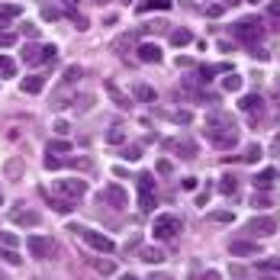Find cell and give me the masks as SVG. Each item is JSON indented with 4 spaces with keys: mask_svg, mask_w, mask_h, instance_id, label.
<instances>
[{
    "mask_svg": "<svg viewBox=\"0 0 280 280\" xmlns=\"http://www.w3.org/2000/svg\"><path fill=\"white\" fill-rule=\"evenodd\" d=\"M206 139H210L216 148H222V152H229V148H235L238 145V129H235V123H232V116L229 113H210L206 116Z\"/></svg>",
    "mask_w": 280,
    "mask_h": 280,
    "instance_id": "cell-1",
    "label": "cell"
},
{
    "mask_svg": "<svg viewBox=\"0 0 280 280\" xmlns=\"http://www.w3.org/2000/svg\"><path fill=\"white\" fill-rule=\"evenodd\" d=\"M232 35L238 42H245V45H258L261 35H264V26H261L258 16H245V20H238L232 26Z\"/></svg>",
    "mask_w": 280,
    "mask_h": 280,
    "instance_id": "cell-2",
    "label": "cell"
},
{
    "mask_svg": "<svg viewBox=\"0 0 280 280\" xmlns=\"http://www.w3.org/2000/svg\"><path fill=\"white\" fill-rule=\"evenodd\" d=\"M152 232H155V238H174L177 232H180V219L174 216V213H161V216H155V226H152Z\"/></svg>",
    "mask_w": 280,
    "mask_h": 280,
    "instance_id": "cell-3",
    "label": "cell"
},
{
    "mask_svg": "<svg viewBox=\"0 0 280 280\" xmlns=\"http://www.w3.org/2000/svg\"><path fill=\"white\" fill-rule=\"evenodd\" d=\"M26 248L35 261H48L55 254V241L48 235H26Z\"/></svg>",
    "mask_w": 280,
    "mask_h": 280,
    "instance_id": "cell-4",
    "label": "cell"
},
{
    "mask_svg": "<svg viewBox=\"0 0 280 280\" xmlns=\"http://www.w3.org/2000/svg\"><path fill=\"white\" fill-rule=\"evenodd\" d=\"M71 232H78L84 241H87V245L90 248H97V251H103V254H109V251H113L116 245H113V241H109L106 235H100V232H94V229H84V226H71Z\"/></svg>",
    "mask_w": 280,
    "mask_h": 280,
    "instance_id": "cell-5",
    "label": "cell"
},
{
    "mask_svg": "<svg viewBox=\"0 0 280 280\" xmlns=\"http://www.w3.org/2000/svg\"><path fill=\"white\" fill-rule=\"evenodd\" d=\"M238 109L248 116V123L254 126V123L264 116V100H261V94H245V97L238 100Z\"/></svg>",
    "mask_w": 280,
    "mask_h": 280,
    "instance_id": "cell-6",
    "label": "cell"
},
{
    "mask_svg": "<svg viewBox=\"0 0 280 280\" xmlns=\"http://www.w3.org/2000/svg\"><path fill=\"white\" fill-rule=\"evenodd\" d=\"M139 203L145 213H152V206H155V177L152 174H139Z\"/></svg>",
    "mask_w": 280,
    "mask_h": 280,
    "instance_id": "cell-7",
    "label": "cell"
},
{
    "mask_svg": "<svg viewBox=\"0 0 280 280\" xmlns=\"http://www.w3.org/2000/svg\"><path fill=\"white\" fill-rule=\"evenodd\" d=\"M248 232H251V235H261V238L274 235V232H277V219H274V216H254L251 222H248Z\"/></svg>",
    "mask_w": 280,
    "mask_h": 280,
    "instance_id": "cell-8",
    "label": "cell"
},
{
    "mask_svg": "<svg viewBox=\"0 0 280 280\" xmlns=\"http://www.w3.org/2000/svg\"><path fill=\"white\" fill-rule=\"evenodd\" d=\"M58 193H65V197H71V200H81L84 193H87V180H81V177L58 180Z\"/></svg>",
    "mask_w": 280,
    "mask_h": 280,
    "instance_id": "cell-9",
    "label": "cell"
},
{
    "mask_svg": "<svg viewBox=\"0 0 280 280\" xmlns=\"http://www.w3.org/2000/svg\"><path fill=\"white\" fill-rule=\"evenodd\" d=\"M229 254L232 258H254V254H261V245L258 241H229Z\"/></svg>",
    "mask_w": 280,
    "mask_h": 280,
    "instance_id": "cell-10",
    "label": "cell"
},
{
    "mask_svg": "<svg viewBox=\"0 0 280 280\" xmlns=\"http://www.w3.org/2000/svg\"><path fill=\"white\" fill-rule=\"evenodd\" d=\"M97 200H103V203H109V206H113V210H123V206H126V190L123 187H106L103 193H100V197H97Z\"/></svg>",
    "mask_w": 280,
    "mask_h": 280,
    "instance_id": "cell-11",
    "label": "cell"
},
{
    "mask_svg": "<svg viewBox=\"0 0 280 280\" xmlns=\"http://www.w3.org/2000/svg\"><path fill=\"white\" fill-rule=\"evenodd\" d=\"M42 197H45V203L52 206L55 213H71V210H74V203H78V200L65 197V193H62V197H55V193H48V190H42Z\"/></svg>",
    "mask_w": 280,
    "mask_h": 280,
    "instance_id": "cell-12",
    "label": "cell"
},
{
    "mask_svg": "<svg viewBox=\"0 0 280 280\" xmlns=\"http://www.w3.org/2000/svg\"><path fill=\"white\" fill-rule=\"evenodd\" d=\"M136 55H139V62H145V65H158V62H161V48H158L155 42H142L136 48Z\"/></svg>",
    "mask_w": 280,
    "mask_h": 280,
    "instance_id": "cell-13",
    "label": "cell"
},
{
    "mask_svg": "<svg viewBox=\"0 0 280 280\" xmlns=\"http://www.w3.org/2000/svg\"><path fill=\"white\" fill-rule=\"evenodd\" d=\"M10 219H13L16 226H29V229L42 222V216L35 213V210H13V213H10Z\"/></svg>",
    "mask_w": 280,
    "mask_h": 280,
    "instance_id": "cell-14",
    "label": "cell"
},
{
    "mask_svg": "<svg viewBox=\"0 0 280 280\" xmlns=\"http://www.w3.org/2000/svg\"><path fill=\"white\" fill-rule=\"evenodd\" d=\"M274 180H277V171H274V167H264V171L254 174V190H271Z\"/></svg>",
    "mask_w": 280,
    "mask_h": 280,
    "instance_id": "cell-15",
    "label": "cell"
},
{
    "mask_svg": "<svg viewBox=\"0 0 280 280\" xmlns=\"http://www.w3.org/2000/svg\"><path fill=\"white\" fill-rule=\"evenodd\" d=\"M23 13V7L20 4H0V29H7V23L10 20H16Z\"/></svg>",
    "mask_w": 280,
    "mask_h": 280,
    "instance_id": "cell-16",
    "label": "cell"
},
{
    "mask_svg": "<svg viewBox=\"0 0 280 280\" xmlns=\"http://www.w3.org/2000/svg\"><path fill=\"white\" fill-rule=\"evenodd\" d=\"M42 87H45V78H39V74H29V78L20 81V90L23 94H39Z\"/></svg>",
    "mask_w": 280,
    "mask_h": 280,
    "instance_id": "cell-17",
    "label": "cell"
},
{
    "mask_svg": "<svg viewBox=\"0 0 280 280\" xmlns=\"http://www.w3.org/2000/svg\"><path fill=\"white\" fill-rule=\"evenodd\" d=\"M132 97H136V100H142V103H155V100H158L155 87H148V84H136V87H132Z\"/></svg>",
    "mask_w": 280,
    "mask_h": 280,
    "instance_id": "cell-18",
    "label": "cell"
},
{
    "mask_svg": "<svg viewBox=\"0 0 280 280\" xmlns=\"http://www.w3.org/2000/svg\"><path fill=\"white\" fill-rule=\"evenodd\" d=\"M4 177L7 180H20L23 177V161H20V158H10V161L4 164Z\"/></svg>",
    "mask_w": 280,
    "mask_h": 280,
    "instance_id": "cell-19",
    "label": "cell"
},
{
    "mask_svg": "<svg viewBox=\"0 0 280 280\" xmlns=\"http://www.w3.org/2000/svg\"><path fill=\"white\" fill-rule=\"evenodd\" d=\"M106 94H109V97H113V103H116L119 109H126V106H129V97H126L123 90H119V87H116V84H113V81H106Z\"/></svg>",
    "mask_w": 280,
    "mask_h": 280,
    "instance_id": "cell-20",
    "label": "cell"
},
{
    "mask_svg": "<svg viewBox=\"0 0 280 280\" xmlns=\"http://www.w3.org/2000/svg\"><path fill=\"white\" fill-rule=\"evenodd\" d=\"M23 62H26V65H39L42 62V45H23Z\"/></svg>",
    "mask_w": 280,
    "mask_h": 280,
    "instance_id": "cell-21",
    "label": "cell"
},
{
    "mask_svg": "<svg viewBox=\"0 0 280 280\" xmlns=\"http://www.w3.org/2000/svg\"><path fill=\"white\" fill-rule=\"evenodd\" d=\"M174 0H145V4H139L136 10L139 13H148V10H171Z\"/></svg>",
    "mask_w": 280,
    "mask_h": 280,
    "instance_id": "cell-22",
    "label": "cell"
},
{
    "mask_svg": "<svg viewBox=\"0 0 280 280\" xmlns=\"http://www.w3.org/2000/svg\"><path fill=\"white\" fill-rule=\"evenodd\" d=\"M219 71H229V65H203V68H200V74H197V81L206 84L213 74H219Z\"/></svg>",
    "mask_w": 280,
    "mask_h": 280,
    "instance_id": "cell-23",
    "label": "cell"
},
{
    "mask_svg": "<svg viewBox=\"0 0 280 280\" xmlns=\"http://www.w3.org/2000/svg\"><path fill=\"white\" fill-rule=\"evenodd\" d=\"M142 261H145V264H161V261H164V251L148 245V248H142Z\"/></svg>",
    "mask_w": 280,
    "mask_h": 280,
    "instance_id": "cell-24",
    "label": "cell"
},
{
    "mask_svg": "<svg viewBox=\"0 0 280 280\" xmlns=\"http://www.w3.org/2000/svg\"><path fill=\"white\" fill-rule=\"evenodd\" d=\"M261 155H264V152H261V145H248V148L241 152L238 158H241L245 164H254V161H261Z\"/></svg>",
    "mask_w": 280,
    "mask_h": 280,
    "instance_id": "cell-25",
    "label": "cell"
},
{
    "mask_svg": "<svg viewBox=\"0 0 280 280\" xmlns=\"http://www.w3.org/2000/svg\"><path fill=\"white\" fill-rule=\"evenodd\" d=\"M129 48H132V32H129V35H119V39H113V52H116V55H126Z\"/></svg>",
    "mask_w": 280,
    "mask_h": 280,
    "instance_id": "cell-26",
    "label": "cell"
},
{
    "mask_svg": "<svg viewBox=\"0 0 280 280\" xmlns=\"http://www.w3.org/2000/svg\"><path fill=\"white\" fill-rule=\"evenodd\" d=\"M190 39H193V35H190L187 29H174V32H171V45H174V48H180V45H190Z\"/></svg>",
    "mask_w": 280,
    "mask_h": 280,
    "instance_id": "cell-27",
    "label": "cell"
},
{
    "mask_svg": "<svg viewBox=\"0 0 280 280\" xmlns=\"http://www.w3.org/2000/svg\"><path fill=\"white\" fill-rule=\"evenodd\" d=\"M13 74H16V65H13V58L0 55V78H13Z\"/></svg>",
    "mask_w": 280,
    "mask_h": 280,
    "instance_id": "cell-28",
    "label": "cell"
},
{
    "mask_svg": "<svg viewBox=\"0 0 280 280\" xmlns=\"http://www.w3.org/2000/svg\"><path fill=\"white\" fill-rule=\"evenodd\" d=\"M90 264H94L100 274H106V277H109V274H116V264H113V261H106V258H94Z\"/></svg>",
    "mask_w": 280,
    "mask_h": 280,
    "instance_id": "cell-29",
    "label": "cell"
},
{
    "mask_svg": "<svg viewBox=\"0 0 280 280\" xmlns=\"http://www.w3.org/2000/svg\"><path fill=\"white\" fill-rule=\"evenodd\" d=\"M81 74H84V68H81V65H68V68H65V78H62V81H65V84H74V81H78Z\"/></svg>",
    "mask_w": 280,
    "mask_h": 280,
    "instance_id": "cell-30",
    "label": "cell"
},
{
    "mask_svg": "<svg viewBox=\"0 0 280 280\" xmlns=\"http://www.w3.org/2000/svg\"><path fill=\"white\" fill-rule=\"evenodd\" d=\"M235 187H238V180L232 174H226L222 180H219V193H235Z\"/></svg>",
    "mask_w": 280,
    "mask_h": 280,
    "instance_id": "cell-31",
    "label": "cell"
},
{
    "mask_svg": "<svg viewBox=\"0 0 280 280\" xmlns=\"http://www.w3.org/2000/svg\"><path fill=\"white\" fill-rule=\"evenodd\" d=\"M123 158H126V161H139V158H142V145H123Z\"/></svg>",
    "mask_w": 280,
    "mask_h": 280,
    "instance_id": "cell-32",
    "label": "cell"
},
{
    "mask_svg": "<svg viewBox=\"0 0 280 280\" xmlns=\"http://www.w3.org/2000/svg\"><path fill=\"white\" fill-rule=\"evenodd\" d=\"M171 148L184 152V158H193V155H197V145H193V142H171Z\"/></svg>",
    "mask_w": 280,
    "mask_h": 280,
    "instance_id": "cell-33",
    "label": "cell"
},
{
    "mask_svg": "<svg viewBox=\"0 0 280 280\" xmlns=\"http://www.w3.org/2000/svg\"><path fill=\"white\" fill-rule=\"evenodd\" d=\"M0 258H4L7 264H23V258H20V254H16L13 248H10V245H4V248H0Z\"/></svg>",
    "mask_w": 280,
    "mask_h": 280,
    "instance_id": "cell-34",
    "label": "cell"
},
{
    "mask_svg": "<svg viewBox=\"0 0 280 280\" xmlns=\"http://www.w3.org/2000/svg\"><path fill=\"white\" fill-rule=\"evenodd\" d=\"M222 87H226L229 94H235V90L241 87V78H238V74H226V78H222Z\"/></svg>",
    "mask_w": 280,
    "mask_h": 280,
    "instance_id": "cell-35",
    "label": "cell"
},
{
    "mask_svg": "<svg viewBox=\"0 0 280 280\" xmlns=\"http://www.w3.org/2000/svg\"><path fill=\"white\" fill-rule=\"evenodd\" d=\"M164 116H167V119H171V123H180V126H187V123H190V119H193V116L187 113V109H177V113H164Z\"/></svg>",
    "mask_w": 280,
    "mask_h": 280,
    "instance_id": "cell-36",
    "label": "cell"
},
{
    "mask_svg": "<svg viewBox=\"0 0 280 280\" xmlns=\"http://www.w3.org/2000/svg\"><path fill=\"white\" fill-rule=\"evenodd\" d=\"M106 142H113V145H119V142H126V129H119V126H113L106 132Z\"/></svg>",
    "mask_w": 280,
    "mask_h": 280,
    "instance_id": "cell-37",
    "label": "cell"
},
{
    "mask_svg": "<svg viewBox=\"0 0 280 280\" xmlns=\"http://www.w3.org/2000/svg\"><path fill=\"white\" fill-rule=\"evenodd\" d=\"M232 219H235V216L229 213V210H213V213H210V222H232Z\"/></svg>",
    "mask_w": 280,
    "mask_h": 280,
    "instance_id": "cell-38",
    "label": "cell"
},
{
    "mask_svg": "<svg viewBox=\"0 0 280 280\" xmlns=\"http://www.w3.org/2000/svg\"><path fill=\"white\" fill-rule=\"evenodd\" d=\"M258 267L261 271H277L280 274V258H264V261H258Z\"/></svg>",
    "mask_w": 280,
    "mask_h": 280,
    "instance_id": "cell-39",
    "label": "cell"
},
{
    "mask_svg": "<svg viewBox=\"0 0 280 280\" xmlns=\"http://www.w3.org/2000/svg\"><path fill=\"white\" fill-rule=\"evenodd\" d=\"M65 161H62V158H55L52 152H45V167H48V171H58V167H62Z\"/></svg>",
    "mask_w": 280,
    "mask_h": 280,
    "instance_id": "cell-40",
    "label": "cell"
},
{
    "mask_svg": "<svg viewBox=\"0 0 280 280\" xmlns=\"http://www.w3.org/2000/svg\"><path fill=\"white\" fill-rule=\"evenodd\" d=\"M222 13H226V4H210V7H206V16H210V20L222 16Z\"/></svg>",
    "mask_w": 280,
    "mask_h": 280,
    "instance_id": "cell-41",
    "label": "cell"
},
{
    "mask_svg": "<svg viewBox=\"0 0 280 280\" xmlns=\"http://www.w3.org/2000/svg\"><path fill=\"white\" fill-rule=\"evenodd\" d=\"M58 58V48L55 45H42V62H55Z\"/></svg>",
    "mask_w": 280,
    "mask_h": 280,
    "instance_id": "cell-42",
    "label": "cell"
},
{
    "mask_svg": "<svg viewBox=\"0 0 280 280\" xmlns=\"http://www.w3.org/2000/svg\"><path fill=\"white\" fill-rule=\"evenodd\" d=\"M55 132H58V136H68V132H71V123H68V119H55V126H52Z\"/></svg>",
    "mask_w": 280,
    "mask_h": 280,
    "instance_id": "cell-43",
    "label": "cell"
},
{
    "mask_svg": "<svg viewBox=\"0 0 280 280\" xmlns=\"http://www.w3.org/2000/svg\"><path fill=\"white\" fill-rule=\"evenodd\" d=\"M16 241H20V238H16L13 232H0V245H10V248H16Z\"/></svg>",
    "mask_w": 280,
    "mask_h": 280,
    "instance_id": "cell-44",
    "label": "cell"
},
{
    "mask_svg": "<svg viewBox=\"0 0 280 280\" xmlns=\"http://www.w3.org/2000/svg\"><path fill=\"white\" fill-rule=\"evenodd\" d=\"M210 193H213V187H203V190L197 193V206H206V203H210Z\"/></svg>",
    "mask_w": 280,
    "mask_h": 280,
    "instance_id": "cell-45",
    "label": "cell"
},
{
    "mask_svg": "<svg viewBox=\"0 0 280 280\" xmlns=\"http://www.w3.org/2000/svg\"><path fill=\"white\" fill-rule=\"evenodd\" d=\"M48 152H71V142H48Z\"/></svg>",
    "mask_w": 280,
    "mask_h": 280,
    "instance_id": "cell-46",
    "label": "cell"
},
{
    "mask_svg": "<svg viewBox=\"0 0 280 280\" xmlns=\"http://www.w3.org/2000/svg\"><path fill=\"white\" fill-rule=\"evenodd\" d=\"M174 171V164L167 161V158H161V161H158V174H171Z\"/></svg>",
    "mask_w": 280,
    "mask_h": 280,
    "instance_id": "cell-47",
    "label": "cell"
},
{
    "mask_svg": "<svg viewBox=\"0 0 280 280\" xmlns=\"http://www.w3.org/2000/svg\"><path fill=\"white\" fill-rule=\"evenodd\" d=\"M251 55H254V58H258V62H267V58H271V55H267V52H264V48H258V45H251Z\"/></svg>",
    "mask_w": 280,
    "mask_h": 280,
    "instance_id": "cell-48",
    "label": "cell"
},
{
    "mask_svg": "<svg viewBox=\"0 0 280 280\" xmlns=\"http://www.w3.org/2000/svg\"><path fill=\"white\" fill-rule=\"evenodd\" d=\"M23 32H26L29 39H35V35H39V26H32V23H23Z\"/></svg>",
    "mask_w": 280,
    "mask_h": 280,
    "instance_id": "cell-49",
    "label": "cell"
},
{
    "mask_svg": "<svg viewBox=\"0 0 280 280\" xmlns=\"http://www.w3.org/2000/svg\"><path fill=\"white\" fill-rule=\"evenodd\" d=\"M267 13L280 20V0H271V4H267Z\"/></svg>",
    "mask_w": 280,
    "mask_h": 280,
    "instance_id": "cell-50",
    "label": "cell"
},
{
    "mask_svg": "<svg viewBox=\"0 0 280 280\" xmlns=\"http://www.w3.org/2000/svg\"><path fill=\"white\" fill-rule=\"evenodd\" d=\"M180 187H184V190H197V177H184V180H180Z\"/></svg>",
    "mask_w": 280,
    "mask_h": 280,
    "instance_id": "cell-51",
    "label": "cell"
},
{
    "mask_svg": "<svg viewBox=\"0 0 280 280\" xmlns=\"http://www.w3.org/2000/svg\"><path fill=\"white\" fill-rule=\"evenodd\" d=\"M42 16L45 20H58V10L55 7H42Z\"/></svg>",
    "mask_w": 280,
    "mask_h": 280,
    "instance_id": "cell-52",
    "label": "cell"
},
{
    "mask_svg": "<svg viewBox=\"0 0 280 280\" xmlns=\"http://www.w3.org/2000/svg\"><path fill=\"white\" fill-rule=\"evenodd\" d=\"M229 274H232V277H245L248 271H245V267H238V264H232V267H229Z\"/></svg>",
    "mask_w": 280,
    "mask_h": 280,
    "instance_id": "cell-53",
    "label": "cell"
},
{
    "mask_svg": "<svg viewBox=\"0 0 280 280\" xmlns=\"http://www.w3.org/2000/svg\"><path fill=\"white\" fill-rule=\"evenodd\" d=\"M65 7H68V10H74V7H78V0H65Z\"/></svg>",
    "mask_w": 280,
    "mask_h": 280,
    "instance_id": "cell-54",
    "label": "cell"
},
{
    "mask_svg": "<svg viewBox=\"0 0 280 280\" xmlns=\"http://www.w3.org/2000/svg\"><path fill=\"white\" fill-rule=\"evenodd\" d=\"M222 4H226V7H232V4H238V0H222Z\"/></svg>",
    "mask_w": 280,
    "mask_h": 280,
    "instance_id": "cell-55",
    "label": "cell"
},
{
    "mask_svg": "<svg viewBox=\"0 0 280 280\" xmlns=\"http://www.w3.org/2000/svg\"><path fill=\"white\" fill-rule=\"evenodd\" d=\"M0 203H4V193H0Z\"/></svg>",
    "mask_w": 280,
    "mask_h": 280,
    "instance_id": "cell-56",
    "label": "cell"
}]
</instances>
